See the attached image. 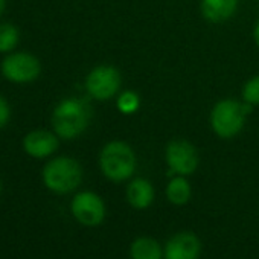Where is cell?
Listing matches in <instances>:
<instances>
[{"label": "cell", "instance_id": "cell-1", "mask_svg": "<svg viewBox=\"0 0 259 259\" xmlns=\"http://www.w3.org/2000/svg\"><path fill=\"white\" fill-rule=\"evenodd\" d=\"M54 133L64 141L79 138L90 123V108L79 98L61 99L52 113Z\"/></svg>", "mask_w": 259, "mask_h": 259}, {"label": "cell", "instance_id": "cell-2", "mask_svg": "<svg viewBox=\"0 0 259 259\" xmlns=\"http://www.w3.org/2000/svg\"><path fill=\"white\" fill-rule=\"evenodd\" d=\"M138 168L135 150L123 141H111L105 144L99 153V169L102 176L114 183L130 180Z\"/></svg>", "mask_w": 259, "mask_h": 259}, {"label": "cell", "instance_id": "cell-3", "mask_svg": "<svg viewBox=\"0 0 259 259\" xmlns=\"http://www.w3.org/2000/svg\"><path fill=\"white\" fill-rule=\"evenodd\" d=\"M41 179L45 186L58 195H66L78 189L82 182V168L78 160L67 156H60L49 160L43 171Z\"/></svg>", "mask_w": 259, "mask_h": 259}, {"label": "cell", "instance_id": "cell-4", "mask_svg": "<svg viewBox=\"0 0 259 259\" xmlns=\"http://www.w3.org/2000/svg\"><path fill=\"white\" fill-rule=\"evenodd\" d=\"M247 113L244 110V104L226 98L218 101L209 114V123L212 132L220 139H233L236 138L245 125Z\"/></svg>", "mask_w": 259, "mask_h": 259}, {"label": "cell", "instance_id": "cell-5", "mask_svg": "<svg viewBox=\"0 0 259 259\" xmlns=\"http://www.w3.org/2000/svg\"><path fill=\"white\" fill-rule=\"evenodd\" d=\"M0 72L5 79L14 84H28L40 76L41 64L40 60L32 54L11 52L7 54L2 64H0Z\"/></svg>", "mask_w": 259, "mask_h": 259}, {"label": "cell", "instance_id": "cell-6", "mask_svg": "<svg viewBox=\"0 0 259 259\" xmlns=\"http://www.w3.org/2000/svg\"><path fill=\"white\" fill-rule=\"evenodd\" d=\"M122 85L120 72L108 64H101L93 67L85 78L87 93L101 102H105L114 98Z\"/></svg>", "mask_w": 259, "mask_h": 259}, {"label": "cell", "instance_id": "cell-7", "mask_svg": "<svg viewBox=\"0 0 259 259\" xmlns=\"http://www.w3.org/2000/svg\"><path fill=\"white\" fill-rule=\"evenodd\" d=\"M165 160L172 174L191 176L200 165V156L197 148L185 139H174L166 145Z\"/></svg>", "mask_w": 259, "mask_h": 259}, {"label": "cell", "instance_id": "cell-8", "mask_svg": "<svg viewBox=\"0 0 259 259\" xmlns=\"http://www.w3.org/2000/svg\"><path fill=\"white\" fill-rule=\"evenodd\" d=\"M70 212L79 224L85 227H96L105 220L107 209L104 200L96 192L81 191L72 198Z\"/></svg>", "mask_w": 259, "mask_h": 259}, {"label": "cell", "instance_id": "cell-9", "mask_svg": "<svg viewBox=\"0 0 259 259\" xmlns=\"http://www.w3.org/2000/svg\"><path fill=\"white\" fill-rule=\"evenodd\" d=\"M201 242L192 232H179L171 236L163 248L165 259H200Z\"/></svg>", "mask_w": 259, "mask_h": 259}, {"label": "cell", "instance_id": "cell-10", "mask_svg": "<svg viewBox=\"0 0 259 259\" xmlns=\"http://www.w3.org/2000/svg\"><path fill=\"white\" fill-rule=\"evenodd\" d=\"M60 138L54 132L48 130H34L29 132L23 139V150L29 157L48 159L60 147Z\"/></svg>", "mask_w": 259, "mask_h": 259}, {"label": "cell", "instance_id": "cell-11", "mask_svg": "<svg viewBox=\"0 0 259 259\" xmlns=\"http://www.w3.org/2000/svg\"><path fill=\"white\" fill-rule=\"evenodd\" d=\"M125 195H126L128 204L133 209L144 210L153 204L156 191H154V186L151 185V182H148L147 179L138 177L128 183Z\"/></svg>", "mask_w": 259, "mask_h": 259}, {"label": "cell", "instance_id": "cell-12", "mask_svg": "<svg viewBox=\"0 0 259 259\" xmlns=\"http://www.w3.org/2000/svg\"><path fill=\"white\" fill-rule=\"evenodd\" d=\"M239 0H201V14L209 23H223L236 14Z\"/></svg>", "mask_w": 259, "mask_h": 259}, {"label": "cell", "instance_id": "cell-13", "mask_svg": "<svg viewBox=\"0 0 259 259\" xmlns=\"http://www.w3.org/2000/svg\"><path fill=\"white\" fill-rule=\"evenodd\" d=\"M132 259H163V248L160 242L151 236H139L130 245Z\"/></svg>", "mask_w": 259, "mask_h": 259}, {"label": "cell", "instance_id": "cell-14", "mask_svg": "<svg viewBox=\"0 0 259 259\" xmlns=\"http://www.w3.org/2000/svg\"><path fill=\"white\" fill-rule=\"evenodd\" d=\"M165 194L168 201L174 206H185L191 200L192 188L185 176H176L168 182Z\"/></svg>", "mask_w": 259, "mask_h": 259}, {"label": "cell", "instance_id": "cell-15", "mask_svg": "<svg viewBox=\"0 0 259 259\" xmlns=\"http://www.w3.org/2000/svg\"><path fill=\"white\" fill-rule=\"evenodd\" d=\"M20 40L19 29L13 23L0 25V54H11Z\"/></svg>", "mask_w": 259, "mask_h": 259}, {"label": "cell", "instance_id": "cell-16", "mask_svg": "<svg viewBox=\"0 0 259 259\" xmlns=\"http://www.w3.org/2000/svg\"><path fill=\"white\" fill-rule=\"evenodd\" d=\"M116 107L125 116L135 114L141 108V96L133 90H123L116 99Z\"/></svg>", "mask_w": 259, "mask_h": 259}, {"label": "cell", "instance_id": "cell-17", "mask_svg": "<svg viewBox=\"0 0 259 259\" xmlns=\"http://www.w3.org/2000/svg\"><path fill=\"white\" fill-rule=\"evenodd\" d=\"M241 99L250 105H259V75H254L241 89Z\"/></svg>", "mask_w": 259, "mask_h": 259}, {"label": "cell", "instance_id": "cell-18", "mask_svg": "<svg viewBox=\"0 0 259 259\" xmlns=\"http://www.w3.org/2000/svg\"><path fill=\"white\" fill-rule=\"evenodd\" d=\"M10 119H11V107L4 96H0V130L10 123Z\"/></svg>", "mask_w": 259, "mask_h": 259}, {"label": "cell", "instance_id": "cell-19", "mask_svg": "<svg viewBox=\"0 0 259 259\" xmlns=\"http://www.w3.org/2000/svg\"><path fill=\"white\" fill-rule=\"evenodd\" d=\"M253 40H254V45L259 48V19H257V22L254 23V28H253Z\"/></svg>", "mask_w": 259, "mask_h": 259}, {"label": "cell", "instance_id": "cell-20", "mask_svg": "<svg viewBox=\"0 0 259 259\" xmlns=\"http://www.w3.org/2000/svg\"><path fill=\"white\" fill-rule=\"evenodd\" d=\"M5 7H7V2L5 0H0V17H2L4 11H5Z\"/></svg>", "mask_w": 259, "mask_h": 259}, {"label": "cell", "instance_id": "cell-21", "mask_svg": "<svg viewBox=\"0 0 259 259\" xmlns=\"http://www.w3.org/2000/svg\"><path fill=\"white\" fill-rule=\"evenodd\" d=\"M0 194H2V182H0Z\"/></svg>", "mask_w": 259, "mask_h": 259}]
</instances>
